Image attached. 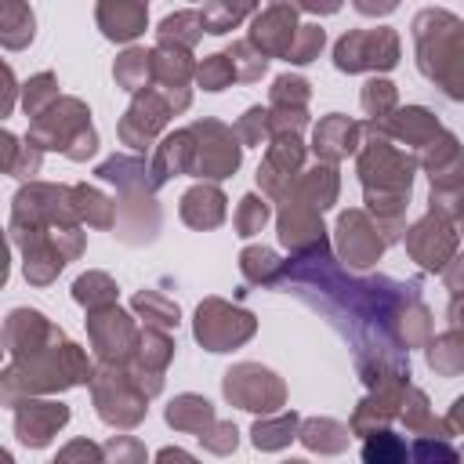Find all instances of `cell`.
<instances>
[{
    "mask_svg": "<svg viewBox=\"0 0 464 464\" xmlns=\"http://www.w3.org/2000/svg\"><path fill=\"white\" fill-rule=\"evenodd\" d=\"M413 40L420 72L442 83L450 98H464V22L450 11L424 7L413 18Z\"/></svg>",
    "mask_w": 464,
    "mask_h": 464,
    "instance_id": "cell-1",
    "label": "cell"
},
{
    "mask_svg": "<svg viewBox=\"0 0 464 464\" xmlns=\"http://www.w3.org/2000/svg\"><path fill=\"white\" fill-rule=\"evenodd\" d=\"M87 116L91 112L76 98H58L44 116H36L25 141L40 145V149H62L72 160H87L94 152V130H91Z\"/></svg>",
    "mask_w": 464,
    "mask_h": 464,
    "instance_id": "cell-2",
    "label": "cell"
},
{
    "mask_svg": "<svg viewBox=\"0 0 464 464\" xmlns=\"http://www.w3.org/2000/svg\"><path fill=\"white\" fill-rule=\"evenodd\" d=\"M399 62V36L388 25L355 29L344 33L334 47V65L341 72H362V69H392Z\"/></svg>",
    "mask_w": 464,
    "mask_h": 464,
    "instance_id": "cell-3",
    "label": "cell"
},
{
    "mask_svg": "<svg viewBox=\"0 0 464 464\" xmlns=\"http://www.w3.org/2000/svg\"><path fill=\"white\" fill-rule=\"evenodd\" d=\"M254 334V319L246 312H236L221 301H207L199 304V315H196V337L210 348V352H225L239 341H246Z\"/></svg>",
    "mask_w": 464,
    "mask_h": 464,
    "instance_id": "cell-4",
    "label": "cell"
},
{
    "mask_svg": "<svg viewBox=\"0 0 464 464\" xmlns=\"http://www.w3.org/2000/svg\"><path fill=\"white\" fill-rule=\"evenodd\" d=\"M301 22H297V7L294 4H268L254 14L250 22V44L268 58V54H290L294 36H297Z\"/></svg>",
    "mask_w": 464,
    "mask_h": 464,
    "instance_id": "cell-5",
    "label": "cell"
},
{
    "mask_svg": "<svg viewBox=\"0 0 464 464\" xmlns=\"http://www.w3.org/2000/svg\"><path fill=\"white\" fill-rule=\"evenodd\" d=\"M225 395L246 410H276L283 399V384L276 381V373L243 362V366L225 373Z\"/></svg>",
    "mask_w": 464,
    "mask_h": 464,
    "instance_id": "cell-6",
    "label": "cell"
},
{
    "mask_svg": "<svg viewBox=\"0 0 464 464\" xmlns=\"http://www.w3.org/2000/svg\"><path fill=\"white\" fill-rule=\"evenodd\" d=\"M69 420V410L62 402H22L14 406V431L25 446H44L51 435Z\"/></svg>",
    "mask_w": 464,
    "mask_h": 464,
    "instance_id": "cell-7",
    "label": "cell"
},
{
    "mask_svg": "<svg viewBox=\"0 0 464 464\" xmlns=\"http://www.w3.org/2000/svg\"><path fill=\"white\" fill-rule=\"evenodd\" d=\"M167 112H170V105H167V102H160L152 91L138 94V98H134V105L127 109V120L120 123L123 141H127V145H134V149H141V145H145V141L163 127Z\"/></svg>",
    "mask_w": 464,
    "mask_h": 464,
    "instance_id": "cell-8",
    "label": "cell"
},
{
    "mask_svg": "<svg viewBox=\"0 0 464 464\" xmlns=\"http://www.w3.org/2000/svg\"><path fill=\"white\" fill-rule=\"evenodd\" d=\"M98 29L109 40H134L149 25V7L145 4H127V0H105L94 7Z\"/></svg>",
    "mask_w": 464,
    "mask_h": 464,
    "instance_id": "cell-9",
    "label": "cell"
},
{
    "mask_svg": "<svg viewBox=\"0 0 464 464\" xmlns=\"http://www.w3.org/2000/svg\"><path fill=\"white\" fill-rule=\"evenodd\" d=\"M341 246H344V257L352 265H370L381 254V239L362 221V214H344L341 218Z\"/></svg>",
    "mask_w": 464,
    "mask_h": 464,
    "instance_id": "cell-10",
    "label": "cell"
},
{
    "mask_svg": "<svg viewBox=\"0 0 464 464\" xmlns=\"http://www.w3.org/2000/svg\"><path fill=\"white\" fill-rule=\"evenodd\" d=\"M355 134H359V127L348 116L334 112L315 127V152H323L326 160H341L355 149Z\"/></svg>",
    "mask_w": 464,
    "mask_h": 464,
    "instance_id": "cell-11",
    "label": "cell"
},
{
    "mask_svg": "<svg viewBox=\"0 0 464 464\" xmlns=\"http://www.w3.org/2000/svg\"><path fill=\"white\" fill-rule=\"evenodd\" d=\"M181 218L188 221V225H199V228H210V225H218L221 218H225V199H221V192L218 188H192L185 199H181Z\"/></svg>",
    "mask_w": 464,
    "mask_h": 464,
    "instance_id": "cell-12",
    "label": "cell"
},
{
    "mask_svg": "<svg viewBox=\"0 0 464 464\" xmlns=\"http://www.w3.org/2000/svg\"><path fill=\"white\" fill-rule=\"evenodd\" d=\"M33 11L25 7V4H18V0H7L4 7H0V44L7 47V51H18V47H25L29 40H33Z\"/></svg>",
    "mask_w": 464,
    "mask_h": 464,
    "instance_id": "cell-13",
    "label": "cell"
},
{
    "mask_svg": "<svg viewBox=\"0 0 464 464\" xmlns=\"http://www.w3.org/2000/svg\"><path fill=\"white\" fill-rule=\"evenodd\" d=\"M203 36V18L199 11H174L160 22V44H170V47H192L196 40Z\"/></svg>",
    "mask_w": 464,
    "mask_h": 464,
    "instance_id": "cell-14",
    "label": "cell"
},
{
    "mask_svg": "<svg viewBox=\"0 0 464 464\" xmlns=\"http://www.w3.org/2000/svg\"><path fill=\"white\" fill-rule=\"evenodd\" d=\"M431 232H435V225H431V221H420V225L410 232V250H413L428 268H439L442 257L453 250V236H450V232L431 236Z\"/></svg>",
    "mask_w": 464,
    "mask_h": 464,
    "instance_id": "cell-15",
    "label": "cell"
},
{
    "mask_svg": "<svg viewBox=\"0 0 464 464\" xmlns=\"http://www.w3.org/2000/svg\"><path fill=\"white\" fill-rule=\"evenodd\" d=\"M167 420H170L174 428H188V431L207 435L210 424H214V413H210V402H203V399H196V395H181L178 402H170Z\"/></svg>",
    "mask_w": 464,
    "mask_h": 464,
    "instance_id": "cell-16",
    "label": "cell"
},
{
    "mask_svg": "<svg viewBox=\"0 0 464 464\" xmlns=\"http://www.w3.org/2000/svg\"><path fill=\"white\" fill-rule=\"evenodd\" d=\"M116 83L127 87V91H141L145 80L152 76V51H141V47H130L116 58Z\"/></svg>",
    "mask_w": 464,
    "mask_h": 464,
    "instance_id": "cell-17",
    "label": "cell"
},
{
    "mask_svg": "<svg viewBox=\"0 0 464 464\" xmlns=\"http://www.w3.org/2000/svg\"><path fill=\"white\" fill-rule=\"evenodd\" d=\"M366 464H406V442L392 431H373L362 446Z\"/></svg>",
    "mask_w": 464,
    "mask_h": 464,
    "instance_id": "cell-18",
    "label": "cell"
},
{
    "mask_svg": "<svg viewBox=\"0 0 464 464\" xmlns=\"http://www.w3.org/2000/svg\"><path fill=\"white\" fill-rule=\"evenodd\" d=\"M246 14H254V7H246V4H203V7H199L203 29L214 33V36L228 33L232 25H239Z\"/></svg>",
    "mask_w": 464,
    "mask_h": 464,
    "instance_id": "cell-19",
    "label": "cell"
},
{
    "mask_svg": "<svg viewBox=\"0 0 464 464\" xmlns=\"http://www.w3.org/2000/svg\"><path fill=\"white\" fill-rule=\"evenodd\" d=\"M301 435H304V442L312 450H326V453H337L348 442V431L341 424H334V420H308Z\"/></svg>",
    "mask_w": 464,
    "mask_h": 464,
    "instance_id": "cell-20",
    "label": "cell"
},
{
    "mask_svg": "<svg viewBox=\"0 0 464 464\" xmlns=\"http://www.w3.org/2000/svg\"><path fill=\"white\" fill-rule=\"evenodd\" d=\"M428 359H431V366L442 370V373L464 370V334H446V337H439V344H431Z\"/></svg>",
    "mask_w": 464,
    "mask_h": 464,
    "instance_id": "cell-21",
    "label": "cell"
},
{
    "mask_svg": "<svg viewBox=\"0 0 464 464\" xmlns=\"http://www.w3.org/2000/svg\"><path fill=\"white\" fill-rule=\"evenodd\" d=\"M196 76H199V83H203L207 91H221V87L232 83L239 72H236L232 54L225 51V54H210V58H203V65L196 69Z\"/></svg>",
    "mask_w": 464,
    "mask_h": 464,
    "instance_id": "cell-22",
    "label": "cell"
},
{
    "mask_svg": "<svg viewBox=\"0 0 464 464\" xmlns=\"http://www.w3.org/2000/svg\"><path fill=\"white\" fill-rule=\"evenodd\" d=\"M54 102H58V83H54L51 72H40L25 83V112L29 116H44Z\"/></svg>",
    "mask_w": 464,
    "mask_h": 464,
    "instance_id": "cell-23",
    "label": "cell"
},
{
    "mask_svg": "<svg viewBox=\"0 0 464 464\" xmlns=\"http://www.w3.org/2000/svg\"><path fill=\"white\" fill-rule=\"evenodd\" d=\"M294 424H297L294 413H286V417H279V420H265V424L257 420V424H254V442H257L261 450H279V446L290 439Z\"/></svg>",
    "mask_w": 464,
    "mask_h": 464,
    "instance_id": "cell-24",
    "label": "cell"
},
{
    "mask_svg": "<svg viewBox=\"0 0 464 464\" xmlns=\"http://www.w3.org/2000/svg\"><path fill=\"white\" fill-rule=\"evenodd\" d=\"M319 47H323V25H301L297 36H294V47L286 54V62L304 65V62H312L319 54Z\"/></svg>",
    "mask_w": 464,
    "mask_h": 464,
    "instance_id": "cell-25",
    "label": "cell"
},
{
    "mask_svg": "<svg viewBox=\"0 0 464 464\" xmlns=\"http://www.w3.org/2000/svg\"><path fill=\"white\" fill-rule=\"evenodd\" d=\"M362 105L370 116H384L395 109V87L388 80H370L366 91H362Z\"/></svg>",
    "mask_w": 464,
    "mask_h": 464,
    "instance_id": "cell-26",
    "label": "cell"
},
{
    "mask_svg": "<svg viewBox=\"0 0 464 464\" xmlns=\"http://www.w3.org/2000/svg\"><path fill=\"white\" fill-rule=\"evenodd\" d=\"M413 460L417 464H460V457L453 453V446L442 442V439H420L413 446Z\"/></svg>",
    "mask_w": 464,
    "mask_h": 464,
    "instance_id": "cell-27",
    "label": "cell"
},
{
    "mask_svg": "<svg viewBox=\"0 0 464 464\" xmlns=\"http://www.w3.org/2000/svg\"><path fill=\"white\" fill-rule=\"evenodd\" d=\"M141 312H149V319H156L160 326H174L178 323V304H167V301H160L156 294H138V301H134Z\"/></svg>",
    "mask_w": 464,
    "mask_h": 464,
    "instance_id": "cell-28",
    "label": "cell"
},
{
    "mask_svg": "<svg viewBox=\"0 0 464 464\" xmlns=\"http://www.w3.org/2000/svg\"><path fill=\"white\" fill-rule=\"evenodd\" d=\"M265 203H257L254 196H246L243 199V207H239V214H236V225H239V236H254L261 225H265Z\"/></svg>",
    "mask_w": 464,
    "mask_h": 464,
    "instance_id": "cell-29",
    "label": "cell"
},
{
    "mask_svg": "<svg viewBox=\"0 0 464 464\" xmlns=\"http://www.w3.org/2000/svg\"><path fill=\"white\" fill-rule=\"evenodd\" d=\"M214 453H228V450H236V428L232 424H214L207 435H199Z\"/></svg>",
    "mask_w": 464,
    "mask_h": 464,
    "instance_id": "cell-30",
    "label": "cell"
},
{
    "mask_svg": "<svg viewBox=\"0 0 464 464\" xmlns=\"http://www.w3.org/2000/svg\"><path fill=\"white\" fill-rule=\"evenodd\" d=\"M265 123H268V112H265V109H250V112H246V120L239 123V130L246 134V141H257V138H261V130H265Z\"/></svg>",
    "mask_w": 464,
    "mask_h": 464,
    "instance_id": "cell-31",
    "label": "cell"
},
{
    "mask_svg": "<svg viewBox=\"0 0 464 464\" xmlns=\"http://www.w3.org/2000/svg\"><path fill=\"white\" fill-rule=\"evenodd\" d=\"M160 464H196L188 453H181V450H163L160 453Z\"/></svg>",
    "mask_w": 464,
    "mask_h": 464,
    "instance_id": "cell-32",
    "label": "cell"
}]
</instances>
